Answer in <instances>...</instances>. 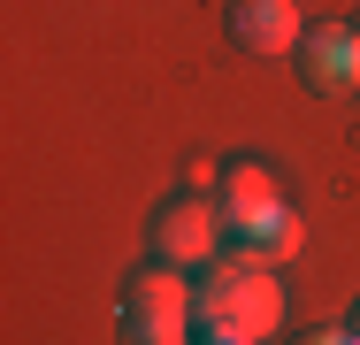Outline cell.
I'll return each instance as SVG.
<instances>
[{
    "mask_svg": "<svg viewBox=\"0 0 360 345\" xmlns=\"http://www.w3.org/2000/svg\"><path fill=\"white\" fill-rule=\"evenodd\" d=\"M192 330H200V338H253V345L276 338V330H284V291H276V276L215 253V261L200 269V284H192Z\"/></svg>",
    "mask_w": 360,
    "mask_h": 345,
    "instance_id": "6da1fadb",
    "label": "cell"
},
{
    "mask_svg": "<svg viewBox=\"0 0 360 345\" xmlns=\"http://www.w3.org/2000/svg\"><path fill=\"white\" fill-rule=\"evenodd\" d=\"M153 253L176 261V269H207L222 253V207L207 192H176V200L153 207Z\"/></svg>",
    "mask_w": 360,
    "mask_h": 345,
    "instance_id": "7a4b0ae2",
    "label": "cell"
},
{
    "mask_svg": "<svg viewBox=\"0 0 360 345\" xmlns=\"http://www.w3.org/2000/svg\"><path fill=\"white\" fill-rule=\"evenodd\" d=\"M291 69H299V84L322 92V100L360 92V39H353V23H307L299 46H291Z\"/></svg>",
    "mask_w": 360,
    "mask_h": 345,
    "instance_id": "3957f363",
    "label": "cell"
},
{
    "mask_svg": "<svg viewBox=\"0 0 360 345\" xmlns=\"http://www.w3.org/2000/svg\"><path fill=\"white\" fill-rule=\"evenodd\" d=\"M215 207H222V238H261V230L284 215V192H276V177H269L261 161H230Z\"/></svg>",
    "mask_w": 360,
    "mask_h": 345,
    "instance_id": "277c9868",
    "label": "cell"
},
{
    "mask_svg": "<svg viewBox=\"0 0 360 345\" xmlns=\"http://www.w3.org/2000/svg\"><path fill=\"white\" fill-rule=\"evenodd\" d=\"M222 31H230L238 54H261V62H269V54H291V46H299L307 23H299L291 0H230V8H222Z\"/></svg>",
    "mask_w": 360,
    "mask_h": 345,
    "instance_id": "5b68a950",
    "label": "cell"
},
{
    "mask_svg": "<svg viewBox=\"0 0 360 345\" xmlns=\"http://www.w3.org/2000/svg\"><path fill=\"white\" fill-rule=\"evenodd\" d=\"M123 315H192V284H184V269L176 261H146V269L123 276Z\"/></svg>",
    "mask_w": 360,
    "mask_h": 345,
    "instance_id": "8992f818",
    "label": "cell"
},
{
    "mask_svg": "<svg viewBox=\"0 0 360 345\" xmlns=\"http://www.w3.org/2000/svg\"><path fill=\"white\" fill-rule=\"evenodd\" d=\"M299 246H307V222L284 207V215H276L261 238H230L222 253H230V261H245V269H276V261H299Z\"/></svg>",
    "mask_w": 360,
    "mask_h": 345,
    "instance_id": "52a82bcc",
    "label": "cell"
},
{
    "mask_svg": "<svg viewBox=\"0 0 360 345\" xmlns=\"http://www.w3.org/2000/svg\"><path fill=\"white\" fill-rule=\"evenodd\" d=\"M123 345H192V315H115Z\"/></svg>",
    "mask_w": 360,
    "mask_h": 345,
    "instance_id": "ba28073f",
    "label": "cell"
},
{
    "mask_svg": "<svg viewBox=\"0 0 360 345\" xmlns=\"http://www.w3.org/2000/svg\"><path fill=\"white\" fill-rule=\"evenodd\" d=\"M299 345H360L353 330H314V338H299Z\"/></svg>",
    "mask_w": 360,
    "mask_h": 345,
    "instance_id": "9c48e42d",
    "label": "cell"
},
{
    "mask_svg": "<svg viewBox=\"0 0 360 345\" xmlns=\"http://www.w3.org/2000/svg\"><path fill=\"white\" fill-rule=\"evenodd\" d=\"M200 345H253V338H200Z\"/></svg>",
    "mask_w": 360,
    "mask_h": 345,
    "instance_id": "30bf717a",
    "label": "cell"
},
{
    "mask_svg": "<svg viewBox=\"0 0 360 345\" xmlns=\"http://www.w3.org/2000/svg\"><path fill=\"white\" fill-rule=\"evenodd\" d=\"M345 330H353V338H360V307H353V322H345Z\"/></svg>",
    "mask_w": 360,
    "mask_h": 345,
    "instance_id": "8fae6325",
    "label": "cell"
},
{
    "mask_svg": "<svg viewBox=\"0 0 360 345\" xmlns=\"http://www.w3.org/2000/svg\"><path fill=\"white\" fill-rule=\"evenodd\" d=\"M353 39H360V15H353Z\"/></svg>",
    "mask_w": 360,
    "mask_h": 345,
    "instance_id": "7c38bea8",
    "label": "cell"
}]
</instances>
